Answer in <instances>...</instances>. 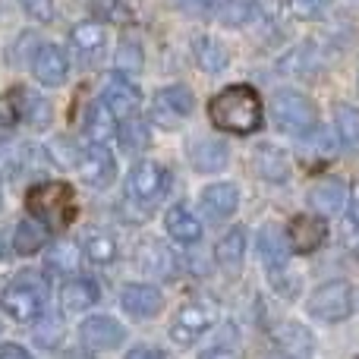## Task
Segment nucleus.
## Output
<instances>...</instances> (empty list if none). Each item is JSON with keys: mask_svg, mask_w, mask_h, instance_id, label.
I'll use <instances>...</instances> for the list:
<instances>
[{"mask_svg": "<svg viewBox=\"0 0 359 359\" xmlns=\"http://www.w3.org/2000/svg\"><path fill=\"white\" fill-rule=\"evenodd\" d=\"M82 133H86L88 145H107L114 136H117V117L107 111L104 101L92 104L86 111V120H82Z\"/></svg>", "mask_w": 359, "mask_h": 359, "instance_id": "23", "label": "nucleus"}, {"mask_svg": "<svg viewBox=\"0 0 359 359\" xmlns=\"http://www.w3.org/2000/svg\"><path fill=\"white\" fill-rule=\"evenodd\" d=\"M79 337L86 350H117L126 341V328L111 316H92L79 325Z\"/></svg>", "mask_w": 359, "mask_h": 359, "instance_id": "9", "label": "nucleus"}, {"mask_svg": "<svg viewBox=\"0 0 359 359\" xmlns=\"http://www.w3.org/2000/svg\"><path fill=\"white\" fill-rule=\"evenodd\" d=\"M126 359H168L158 347H136L126 353Z\"/></svg>", "mask_w": 359, "mask_h": 359, "instance_id": "43", "label": "nucleus"}, {"mask_svg": "<svg viewBox=\"0 0 359 359\" xmlns=\"http://www.w3.org/2000/svg\"><path fill=\"white\" fill-rule=\"evenodd\" d=\"M211 4H215V0H189V6H196V10H208Z\"/></svg>", "mask_w": 359, "mask_h": 359, "instance_id": "45", "label": "nucleus"}, {"mask_svg": "<svg viewBox=\"0 0 359 359\" xmlns=\"http://www.w3.org/2000/svg\"><path fill=\"white\" fill-rule=\"evenodd\" d=\"M347 215H350V221L359 227V180L353 186H350V198H347Z\"/></svg>", "mask_w": 359, "mask_h": 359, "instance_id": "40", "label": "nucleus"}, {"mask_svg": "<svg viewBox=\"0 0 359 359\" xmlns=\"http://www.w3.org/2000/svg\"><path fill=\"white\" fill-rule=\"evenodd\" d=\"M309 205L316 215L331 217L341 215L344 205H347V183L337 177H322L309 186Z\"/></svg>", "mask_w": 359, "mask_h": 359, "instance_id": "12", "label": "nucleus"}, {"mask_svg": "<svg viewBox=\"0 0 359 359\" xmlns=\"http://www.w3.org/2000/svg\"><path fill=\"white\" fill-rule=\"evenodd\" d=\"M32 73H35V79L44 82V86H60L69 73L67 54H63L57 44H41V48L32 54Z\"/></svg>", "mask_w": 359, "mask_h": 359, "instance_id": "17", "label": "nucleus"}, {"mask_svg": "<svg viewBox=\"0 0 359 359\" xmlns=\"http://www.w3.org/2000/svg\"><path fill=\"white\" fill-rule=\"evenodd\" d=\"M255 16H259V0H221V4H217V19H221L227 29L249 25Z\"/></svg>", "mask_w": 359, "mask_h": 359, "instance_id": "32", "label": "nucleus"}, {"mask_svg": "<svg viewBox=\"0 0 359 359\" xmlns=\"http://www.w3.org/2000/svg\"><path fill=\"white\" fill-rule=\"evenodd\" d=\"M192 54H196V63L205 69V73H221V69H227V63H230L227 48H224L217 38H208V35L196 38Z\"/></svg>", "mask_w": 359, "mask_h": 359, "instance_id": "28", "label": "nucleus"}, {"mask_svg": "<svg viewBox=\"0 0 359 359\" xmlns=\"http://www.w3.org/2000/svg\"><path fill=\"white\" fill-rule=\"evenodd\" d=\"M76 168H79L86 186H92V189H104V186L117 177V161H114V155L107 151V145H88L79 155Z\"/></svg>", "mask_w": 359, "mask_h": 359, "instance_id": "10", "label": "nucleus"}, {"mask_svg": "<svg viewBox=\"0 0 359 359\" xmlns=\"http://www.w3.org/2000/svg\"><path fill=\"white\" fill-rule=\"evenodd\" d=\"M215 255H217V265L230 268V271L240 268L243 255H246V227H230L227 233L221 236V243H217Z\"/></svg>", "mask_w": 359, "mask_h": 359, "instance_id": "30", "label": "nucleus"}, {"mask_svg": "<svg viewBox=\"0 0 359 359\" xmlns=\"http://www.w3.org/2000/svg\"><path fill=\"white\" fill-rule=\"evenodd\" d=\"M356 255H359V246H356Z\"/></svg>", "mask_w": 359, "mask_h": 359, "instance_id": "46", "label": "nucleus"}, {"mask_svg": "<svg viewBox=\"0 0 359 359\" xmlns=\"http://www.w3.org/2000/svg\"><path fill=\"white\" fill-rule=\"evenodd\" d=\"M44 243H48V227L38 217H25L13 233V249L19 255H35L38 249H44Z\"/></svg>", "mask_w": 359, "mask_h": 359, "instance_id": "29", "label": "nucleus"}, {"mask_svg": "<svg viewBox=\"0 0 359 359\" xmlns=\"http://www.w3.org/2000/svg\"><path fill=\"white\" fill-rule=\"evenodd\" d=\"M82 259H86L82 246L79 243H69V240L54 243L48 252V265H50V271H57V274H76L82 268Z\"/></svg>", "mask_w": 359, "mask_h": 359, "instance_id": "31", "label": "nucleus"}, {"mask_svg": "<svg viewBox=\"0 0 359 359\" xmlns=\"http://www.w3.org/2000/svg\"><path fill=\"white\" fill-rule=\"evenodd\" d=\"M92 16L98 22H111V25H130L133 22V10L123 4V0H92L88 4Z\"/></svg>", "mask_w": 359, "mask_h": 359, "instance_id": "35", "label": "nucleus"}, {"mask_svg": "<svg viewBox=\"0 0 359 359\" xmlns=\"http://www.w3.org/2000/svg\"><path fill=\"white\" fill-rule=\"evenodd\" d=\"M198 205H202V215L208 221H227L240 205V189L233 183H211L208 189H202Z\"/></svg>", "mask_w": 359, "mask_h": 359, "instance_id": "18", "label": "nucleus"}, {"mask_svg": "<svg viewBox=\"0 0 359 359\" xmlns=\"http://www.w3.org/2000/svg\"><path fill=\"white\" fill-rule=\"evenodd\" d=\"M79 246H82V255H86L92 265L107 268V265H114V259H117V240L101 227H88L86 233H82Z\"/></svg>", "mask_w": 359, "mask_h": 359, "instance_id": "25", "label": "nucleus"}, {"mask_svg": "<svg viewBox=\"0 0 359 359\" xmlns=\"http://www.w3.org/2000/svg\"><path fill=\"white\" fill-rule=\"evenodd\" d=\"M208 114L211 123L221 133H230V136H252L265 120L262 98L252 86H227L211 98Z\"/></svg>", "mask_w": 359, "mask_h": 359, "instance_id": "1", "label": "nucleus"}, {"mask_svg": "<svg viewBox=\"0 0 359 359\" xmlns=\"http://www.w3.org/2000/svg\"><path fill=\"white\" fill-rule=\"evenodd\" d=\"M101 101L107 104V111L114 114L117 120H130L139 114V107H142V95H139V88L133 86V82H126L123 76H114L111 82H107L104 95H101Z\"/></svg>", "mask_w": 359, "mask_h": 359, "instance_id": "13", "label": "nucleus"}, {"mask_svg": "<svg viewBox=\"0 0 359 359\" xmlns=\"http://www.w3.org/2000/svg\"><path fill=\"white\" fill-rule=\"evenodd\" d=\"M136 262H139V268H142L145 274H151V278L168 280V278H174L177 274V255L158 240L142 243L139 252H136Z\"/></svg>", "mask_w": 359, "mask_h": 359, "instance_id": "20", "label": "nucleus"}, {"mask_svg": "<svg viewBox=\"0 0 359 359\" xmlns=\"http://www.w3.org/2000/svg\"><path fill=\"white\" fill-rule=\"evenodd\" d=\"M69 41H73V50L82 63L101 60V54H104V48H107L104 25L101 22H79L73 29V35H69Z\"/></svg>", "mask_w": 359, "mask_h": 359, "instance_id": "22", "label": "nucleus"}, {"mask_svg": "<svg viewBox=\"0 0 359 359\" xmlns=\"http://www.w3.org/2000/svg\"><path fill=\"white\" fill-rule=\"evenodd\" d=\"M252 164L259 170V177L268 180V183H284L293 174V158L280 145H259L252 155Z\"/></svg>", "mask_w": 359, "mask_h": 359, "instance_id": "19", "label": "nucleus"}, {"mask_svg": "<svg viewBox=\"0 0 359 359\" xmlns=\"http://www.w3.org/2000/svg\"><path fill=\"white\" fill-rule=\"evenodd\" d=\"M192 107H196V98H192L189 88H183V86H168V88H161V92L155 95L151 114H155V120H158L161 126L174 130V126H180L186 117H189Z\"/></svg>", "mask_w": 359, "mask_h": 359, "instance_id": "8", "label": "nucleus"}, {"mask_svg": "<svg viewBox=\"0 0 359 359\" xmlns=\"http://www.w3.org/2000/svg\"><path fill=\"white\" fill-rule=\"evenodd\" d=\"M117 136H120V145H123L130 155H136V151H145L151 142V133H149V123H145L142 117H130V120H120L117 126Z\"/></svg>", "mask_w": 359, "mask_h": 359, "instance_id": "33", "label": "nucleus"}, {"mask_svg": "<svg viewBox=\"0 0 359 359\" xmlns=\"http://www.w3.org/2000/svg\"><path fill=\"white\" fill-rule=\"evenodd\" d=\"M331 4H334V0H290L293 13H297L299 19H322L325 13L331 10Z\"/></svg>", "mask_w": 359, "mask_h": 359, "instance_id": "37", "label": "nucleus"}, {"mask_svg": "<svg viewBox=\"0 0 359 359\" xmlns=\"http://www.w3.org/2000/svg\"><path fill=\"white\" fill-rule=\"evenodd\" d=\"M189 161L198 174H215V170L227 168L230 149L224 139H198V142L189 145Z\"/></svg>", "mask_w": 359, "mask_h": 359, "instance_id": "21", "label": "nucleus"}, {"mask_svg": "<svg viewBox=\"0 0 359 359\" xmlns=\"http://www.w3.org/2000/svg\"><path fill=\"white\" fill-rule=\"evenodd\" d=\"M170 189V174L158 161H139L133 164L130 177H126V196L142 208H155Z\"/></svg>", "mask_w": 359, "mask_h": 359, "instance_id": "6", "label": "nucleus"}, {"mask_svg": "<svg viewBox=\"0 0 359 359\" xmlns=\"http://www.w3.org/2000/svg\"><path fill=\"white\" fill-rule=\"evenodd\" d=\"M290 252H293V246H290L287 230H280L278 224L262 227V233H259V255H262V262H265L268 271H271V274L274 271H284Z\"/></svg>", "mask_w": 359, "mask_h": 359, "instance_id": "16", "label": "nucleus"}, {"mask_svg": "<svg viewBox=\"0 0 359 359\" xmlns=\"http://www.w3.org/2000/svg\"><path fill=\"white\" fill-rule=\"evenodd\" d=\"M44 303H48V290L41 278H32V274H22L0 290V309L19 325L38 322L44 316Z\"/></svg>", "mask_w": 359, "mask_h": 359, "instance_id": "4", "label": "nucleus"}, {"mask_svg": "<svg viewBox=\"0 0 359 359\" xmlns=\"http://www.w3.org/2000/svg\"><path fill=\"white\" fill-rule=\"evenodd\" d=\"M271 120L284 136L316 139L318 133V107L297 88H280L271 98Z\"/></svg>", "mask_w": 359, "mask_h": 359, "instance_id": "2", "label": "nucleus"}, {"mask_svg": "<svg viewBox=\"0 0 359 359\" xmlns=\"http://www.w3.org/2000/svg\"><path fill=\"white\" fill-rule=\"evenodd\" d=\"M63 359H95V356H88L86 350H69V353H63Z\"/></svg>", "mask_w": 359, "mask_h": 359, "instance_id": "44", "label": "nucleus"}, {"mask_svg": "<svg viewBox=\"0 0 359 359\" xmlns=\"http://www.w3.org/2000/svg\"><path fill=\"white\" fill-rule=\"evenodd\" d=\"M274 344L287 359H312L316 353V337L299 322H280L274 328Z\"/></svg>", "mask_w": 359, "mask_h": 359, "instance_id": "14", "label": "nucleus"}, {"mask_svg": "<svg viewBox=\"0 0 359 359\" xmlns=\"http://www.w3.org/2000/svg\"><path fill=\"white\" fill-rule=\"evenodd\" d=\"M198 359H240V353H236L233 347H224V344H221V347L205 350V353L198 356Z\"/></svg>", "mask_w": 359, "mask_h": 359, "instance_id": "42", "label": "nucleus"}, {"mask_svg": "<svg viewBox=\"0 0 359 359\" xmlns=\"http://www.w3.org/2000/svg\"><path fill=\"white\" fill-rule=\"evenodd\" d=\"M215 318H217L215 306L205 303V299H192V303L180 306L174 322H170V341L180 344V347H192L215 325Z\"/></svg>", "mask_w": 359, "mask_h": 359, "instance_id": "7", "label": "nucleus"}, {"mask_svg": "<svg viewBox=\"0 0 359 359\" xmlns=\"http://www.w3.org/2000/svg\"><path fill=\"white\" fill-rule=\"evenodd\" d=\"M98 284L92 278H69L60 287V309L63 312H86L98 303Z\"/></svg>", "mask_w": 359, "mask_h": 359, "instance_id": "24", "label": "nucleus"}, {"mask_svg": "<svg viewBox=\"0 0 359 359\" xmlns=\"http://www.w3.org/2000/svg\"><path fill=\"white\" fill-rule=\"evenodd\" d=\"M356 359H359V356H356Z\"/></svg>", "mask_w": 359, "mask_h": 359, "instance_id": "47", "label": "nucleus"}, {"mask_svg": "<svg viewBox=\"0 0 359 359\" xmlns=\"http://www.w3.org/2000/svg\"><path fill=\"white\" fill-rule=\"evenodd\" d=\"M120 306L133 318H155L164 306V297L151 284H126L123 293H120Z\"/></svg>", "mask_w": 359, "mask_h": 359, "instance_id": "15", "label": "nucleus"}, {"mask_svg": "<svg viewBox=\"0 0 359 359\" xmlns=\"http://www.w3.org/2000/svg\"><path fill=\"white\" fill-rule=\"evenodd\" d=\"M16 120H19V111L13 95H0V126H13Z\"/></svg>", "mask_w": 359, "mask_h": 359, "instance_id": "39", "label": "nucleus"}, {"mask_svg": "<svg viewBox=\"0 0 359 359\" xmlns=\"http://www.w3.org/2000/svg\"><path fill=\"white\" fill-rule=\"evenodd\" d=\"M114 63H117V73L120 76H136L139 69H142V48H139L136 41H123L117 48Z\"/></svg>", "mask_w": 359, "mask_h": 359, "instance_id": "36", "label": "nucleus"}, {"mask_svg": "<svg viewBox=\"0 0 359 359\" xmlns=\"http://www.w3.org/2000/svg\"><path fill=\"white\" fill-rule=\"evenodd\" d=\"M334 126H337V139H341L344 149H359V107L337 104L334 107Z\"/></svg>", "mask_w": 359, "mask_h": 359, "instance_id": "34", "label": "nucleus"}, {"mask_svg": "<svg viewBox=\"0 0 359 359\" xmlns=\"http://www.w3.org/2000/svg\"><path fill=\"white\" fill-rule=\"evenodd\" d=\"M29 211L44 224V227H67L76 215V192L69 183H41L35 189H29L25 196Z\"/></svg>", "mask_w": 359, "mask_h": 359, "instance_id": "3", "label": "nucleus"}, {"mask_svg": "<svg viewBox=\"0 0 359 359\" xmlns=\"http://www.w3.org/2000/svg\"><path fill=\"white\" fill-rule=\"evenodd\" d=\"M13 101H16V111L22 114V117L29 120L35 130H44V126L50 123V114H54V107H50L48 98L29 92V88H16V92H13Z\"/></svg>", "mask_w": 359, "mask_h": 359, "instance_id": "27", "label": "nucleus"}, {"mask_svg": "<svg viewBox=\"0 0 359 359\" xmlns=\"http://www.w3.org/2000/svg\"><path fill=\"white\" fill-rule=\"evenodd\" d=\"M164 227H168L170 240L186 243V246H192V243L202 240V221H198L186 205H174V208L164 215Z\"/></svg>", "mask_w": 359, "mask_h": 359, "instance_id": "26", "label": "nucleus"}, {"mask_svg": "<svg viewBox=\"0 0 359 359\" xmlns=\"http://www.w3.org/2000/svg\"><path fill=\"white\" fill-rule=\"evenodd\" d=\"M287 236H290V246L293 252H316V249L325 246L328 240V221L322 215H297L287 227Z\"/></svg>", "mask_w": 359, "mask_h": 359, "instance_id": "11", "label": "nucleus"}, {"mask_svg": "<svg viewBox=\"0 0 359 359\" xmlns=\"http://www.w3.org/2000/svg\"><path fill=\"white\" fill-rule=\"evenodd\" d=\"M309 316L325 325H337L350 318L353 316V287L341 278L318 284L316 293L309 297Z\"/></svg>", "mask_w": 359, "mask_h": 359, "instance_id": "5", "label": "nucleus"}, {"mask_svg": "<svg viewBox=\"0 0 359 359\" xmlns=\"http://www.w3.org/2000/svg\"><path fill=\"white\" fill-rule=\"evenodd\" d=\"M0 359H35L25 347H19V344H4L0 347Z\"/></svg>", "mask_w": 359, "mask_h": 359, "instance_id": "41", "label": "nucleus"}, {"mask_svg": "<svg viewBox=\"0 0 359 359\" xmlns=\"http://www.w3.org/2000/svg\"><path fill=\"white\" fill-rule=\"evenodd\" d=\"M25 16L38 19V22H50L54 19V0H19Z\"/></svg>", "mask_w": 359, "mask_h": 359, "instance_id": "38", "label": "nucleus"}]
</instances>
